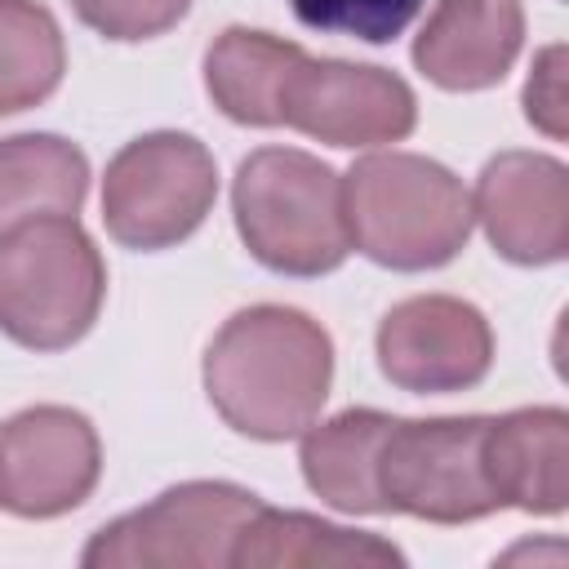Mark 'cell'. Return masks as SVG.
Returning a JSON list of instances; mask_svg holds the SVG:
<instances>
[{"mask_svg":"<svg viewBox=\"0 0 569 569\" xmlns=\"http://www.w3.org/2000/svg\"><path fill=\"white\" fill-rule=\"evenodd\" d=\"M378 369L413 396H449L485 382L493 365V329L480 307L453 293H418L396 302L378 325Z\"/></svg>","mask_w":569,"mask_h":569,"instance_id":"10","label":"cell"},{"mask_svg":"<svg viewBox=\"0 0 569 569\" xmlns=\"http://www.w3.org/2000/svg\"><path fill=\"white\" fill-rule=\"evenodd\" d=\"M67 71L58 18L36 0H0V116L40 107Z\"/></svg>","mask_w":569,"mask_h":569,"instance_id":"18","label":"cell"},{"mask_svg":"<svg viewBox=\"0 0 569 569\" xmlns=\"http://www.w3.org/2000/svg\"><path fill=\"white\" fill-rule=\"evenodd\" d=\"M485 471L502 507L560 516L569 507V413L556 405H529L489 418Z\"/></svg>","mask_w":569,"mask_h":569,"instance_id":"13","label":"cell"},{"mask_svg":"<svg viewBox=\"0 0 569 569\" xmlns=\"http://www.w3.org/2000/svg\"><path fill=\"white\" fill-rule=\"evenodd\" d=\"M231 213L244 249L280 276H325L351 253L342 173L298 147H258L231 182Z\"/></svg>","mask_w":569,"mask_h":569,"instance_id":"3","label":"cell"},{"mask_svg":"<svg viewBox=\"0 0 569 569\" xmlns=\"http://www.w3.org/2000/svg\"><path fill=\"white\" fill-rule=\"evenodd\" d=\"M200 373L213 413L231 431L276 445L320 418L333 382V342L307 311L258 302L222 320Z\"/></svg>","mask_w":569,"mask_h":569,"instance_id":"1","label":"cell"},{"mask_svg":"<svg viewBox=\"0 0 569 569\" xmlns=\"http://www.w3.org/2000/svg\"><path fill=\"white\" fill-rule=\"evenodd\" d=\"M231 565L240 569H387V565H405V551L378 533H360V529H342L329 525L320 516L307 511H276V507H258V516L240 529Z\"/></svg>","mask_w":569,"mask_h":569,"instance_id":"14","label":"cell"},{"mask_svg":"<svg viewBox=\"0 0 569 569\" xmlns=\"http://www.w3.org/2000/svg\"><path fill=\"white\" fill-rule=\"evenodd\" d=\"M71 9L98 36L133 44V40H151V36H164L169 27H178L187 18L191 0H71Z\"/></svg>","mask_w":569,"mask_h":569,"instance_id":"20","label":"cell"},{"mask_svg":"<svg viewBox=\"0 0 569 569\" xmlns=\"http://www.w3.org/2000/svg\"><path fill=\"white\" fill-rule=\"evenodd\" d=\"M391 427L396 418L382 409H342L320 427L311 422L298 449L307 489L333 511L382 516L387 507L378 493V453Z\"/></svg>","mask_w":569,"mask_h":569,"instance_id":"15","label":"cell"},{"mask_svg":"<svg viewBox=\"0 0 569 569\" xmlns=\"http://www.w3.org/2000/svg\"><path fill=\"white\" fill-rule=\"evenodd\" d=\"M102 476L93 422L67 405H36L0 427V507L22 520L76 511Z\"/></svg>","mask_w":569,"mask_h":569,"instance_id":"9","label":"cell"},{"mask_svg":"<svg viewBox=\"0 0 569 569\" xmlns=\"http://www.w3.org/2000/svg\"><path fill=\"white\" fill-rule=\"evenodd\" d=\"M89 196V160L58 133L0 142V231L31 218H76Z\"/></svg>","mask_w":569,"mask_h":569,"instance_id":"17","label":"cell"},{"mask_svg":"<svg viewBox=\"0 0 569 569\" xmlns=\"http://www.w3.org/2000/svg\"><path fill=\"white\" fill-rule=\"evenodd\" d=\"M258 507L262 498L240 485L187 480L102 525L80 560L89 569H222Z\"/></svg>","mask_w":569,"mask_h":569,"instance_id":"6","label":"cell"},{"mask_svg":"<svg viewBox=\"0 0 569 569\" xmlns=\"http://www.w3.org/2000/svg\"><path fill=\"white\" fill-rule=\"evenodd\" d=\"M525 44L520 0H436L418 40L413 67L449 93H476L498 84Z\"/></svg>","mask_w":569,"mask_h":569,"instance_id":"12","label":"cell"},{"mask_svg":"<svg viewBox=\"0 0 569 569\" xmlns=\"http://www.w3.org/2000/svg\"><path fill=\"white\" fill-rule=\"evenodd\" d=\"M307 58L302 44L253 27H227L204 53V89L213 107L253 129L280 124V93L293 67Z\"/></svg>","mask_w":569,"mask_h":569,"instance_id":"16","label":"cell"},{"mask_svg":"<svg viewBox=\"0 0 569 569\" xmlns=\"http://www.w3.org/2000/svg\"><path fill=\"white\" fill-rule=\"evenodd\" d=\"M107 298V262L76 218L0 231V333L27 351L80 342Z\"/></svg>","mask_w":569,"mask_h":569,"instance_id":"4","label":"cell"},{"mask_svg":"<svg viewBox=\"0 0 569 569\" xmlns=\"http://www.w3.org/2000/svg\"><path fill=\"white\" fill-rule=\"evenodd\" d=\"M289 9L311 31L387 44L418 18L422 0H289Z\"/></svg>","mask_w":569,"mask_h":569,"instance_id":"19","label":"cell"},{"mask_svg":"<svg viewBox=\"0 0 569 569\" xmlns=\"http://www.w3.org/2000/svg\"><path fill=\"white\" fill-rule=\"evenodd\" d=\"M280 124L325 147H387L413 133L418 98L387 67L307 53L284 80Z\"/></svg>","mask_w":569,"mask_h":569,"instance_id":"8","label":"cell"},{"mask_svg":"<svg viewBox=\"0 0 569 569\" xmlns=\"http://www.w3.org/2000/svg\"><path fill=\"white\" fill-rule=\"evenodd\" d=\"M485 413L396 418L378 453L382 507L431 525H471L502 511L485 471Z\"/></svg>","mask_w":569,"mask_h":569,"instance_id":"7","label":"cell"},{"mask_svg":"<svg viewBox=\"0 0 569 569\" xmlns=\"http://www.w3.org/2000/svg\"><path fill=\"white\" fill-rule=\"evenodd\" d=\"M218 200V164L191 133H142L107 160L102 222L124 249H173L209 218Z\"/></svg>","mask_w":569,"mask_h":569,"instance_id":"5","label":"cell"},{"mask_svg":"<svg viewBox=\"0 0 569 569\" xmlns=\"http://www.w3.org/2000/svg\"><path fill=\"white\" fill-rule=\"evenodd\" d=\"M471 218L498 258L551 267L569 253V169L542 151H502L476 178Z\"/></svg>","mask_w":569,"mask_h":569,"instance_id":"11","label":"cell"},{"mask_svg":"<svg viewBox=\"0 0 569 569\" xmlns=\"http://www.w3.org/2000/svg\"><path fill=\"white\" fill-rule=\"evenodd\" d=\"M351 249L391 271H431L471 240V191L453 169L418 151H373L342 173Z\"/></svg>","mask_w":569,"mask_h":569,"instance_id":"2","label":"cell"},{"mask_svg":"<svg viewBox=\"0 0 569 569\" xmlns=\"http://www.w3.org/2000/svg\"><path fill=\"white\" fill-rule=\"evenodd\" d=\"M525 120L547 133L551 142H565L569 133V93H565V44H547L533 58V71L525 80Z\"/></svg>","mask_w":569,"mask_h":569,"instance_id":"21","label":"cell"}]
</instances>
